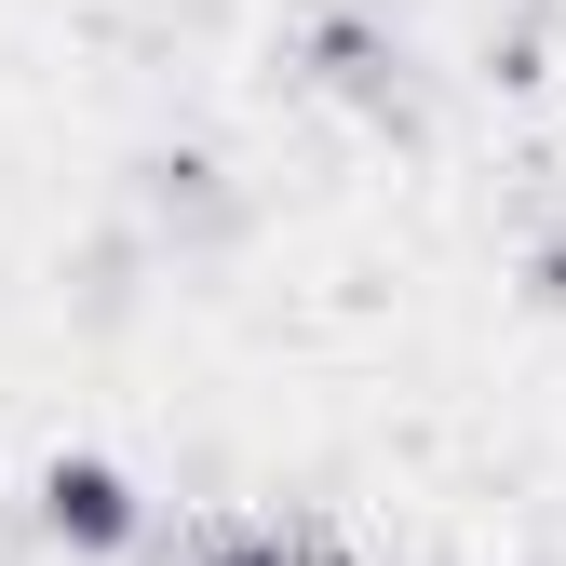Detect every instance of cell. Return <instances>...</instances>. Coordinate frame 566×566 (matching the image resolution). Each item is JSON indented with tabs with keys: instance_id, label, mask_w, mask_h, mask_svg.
Here are the masks:
<instances>
[{
	"instance_id": "obj_1",
	"label": "cell",
	"mask_w": 566,
	"mask_h": 566,
	"mask_svg": "<svg viewBox=\"0 0 566 566\" xmlns=\"http://www.w3.org/2000/svg\"><path fill=\"white\" fill-rule=\"evenodd\" d=\"M283 67L324 95V108H350V122H378L391 149H418L432 135V95H418V54H405V28L378 14V0H311V28L283 41Z\"/></svg>"
},
{
	"instance_id": "obj_2",
	"label": "cell",
	"mask_w": 566,
	"mask_h": 566,
	"mask_svg": "<svg viewBox=\"0 0 566 566\" xmlns=\"http://www.w3.org/2000/svg\"><path fill=\"white\" fill-rule=\"evenodd\" d=\"M28 526L67 553V566H135V539H149V500H135V472L95 459V446H54L28 472Z\"/></svg>"
},
{
	"instance_id": "obj_3",
	"label": "cell",
	"mask_w": 566,
	"mask_h": 566,
	"mask_svg": "<svg viewBox=\"0 0 566 566\" xmlns=\"http://www.w3.org/2000/svg\"><path fill=\"white\" fill-rule=\"evenodd\" d=\"M256 230V189L217 163V149H135V243L163 256H230Z\"/></svg>"
},
{
	"instance_id": "obj_4",
	"label": "cell",
	"mask_w": 566,
	"mask_h": 566,
	"mask_svg": "<svg viewBox=\"0 0 566 566\" xmlns=\"http://www.w3.org/2000/svg\"><path fill=\"white\" fill-rule=\"evenodd\" d=\"M176 566H297V526L283 513H202V526H176Z\"/></svg>"
},
{
	"instance_id": "obj_5",
	"label": "cell",
	"mask_w": 566,
	"mask_h": 566,
	"mask_svg": "<svg viewBox=\"0 0 566 566\" xmlns=\"http://www.w3.org/2000/svg\"><path fill=\"white\" fill-rule=\"evenodd\" d=\"M513 283H526V311H553V324H566V230H553V243H526V270H513Z\"/></svg>"
}]
</instances>
